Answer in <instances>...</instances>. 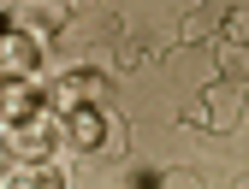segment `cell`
<instances>
[{
	"mask_svg": "<svg viewBox=\"0 0 249 189\" xmlns=\"http://www.w3.org/2000/svg\"><path fill=\"white\" fill-rule=\"evenodd\" d=\"M66 118H53L48 107H36V112H24V118H6V148L18 154V160H42V154L53 148V130Z\"/></svg>",
	"mask_w": 249,
	"mask_h": 189,
	"instance_id": "cell-1",
	"label": "cell"
},
{
	"mask_svg": "<svg viewBox=\"0 0 249 189\" xmlns=\"http://www.w3.org/2000/svg\"><path fill=\"white\" fill-rule=\"evenodd\" d=\"M59 118H66V136H71L77 148H119V118H113L101 101H83V107L59 112Z\"/></svg>",
	"mask_w": 249,
	"mask_h": 189,
	"instance_id": "cell-2",
	"label": "cell"
},
{
	"mask_svg": "<svg viewBox=\"0 0 249 189\" xmlns=\"http://www.w3.org/2000/svg\"><path fill=\"white\" fill-rule=\"evenodd\" d=\"M101 94H107L101 71H71V77H59V89H53V112H71L83 101H101Z\"/></svg>",
	"mask_w": 249,
	"mask_h": 189,
	"instance_id": "cell-3",
	"label": "cell"
},
{
	"mask_svg": "<svg viewBox=\"0 0 249 189\" xmlns=\"http://www.w3.org/2000/svg\"><path fill=\"white\" fill-rule=\"evenodd\" d=\"M0 47H6V77H30L36 71V42H30L12 18H6V30H0Z\"/></svg>",
	"mask_w": 249,
	"mask_h": 189,
	"instance_id": "cell-4",
	"label": "cell"
},
{
	"mask_svg": "<svg viewBox=\"0 0 249 189\" xmlns=\"http://www.w3.org/2000/svg\"><path fill=\"white\" fill-rule=\"evenodd\" d=\"M226 36H237V42H249V12H231V24H226Z\"/></svg>",
	"mask_w": 249,
	"mask_h": 189,
	"instance_id": "cell-5",
	"label": "cell"
}]
</instances>
